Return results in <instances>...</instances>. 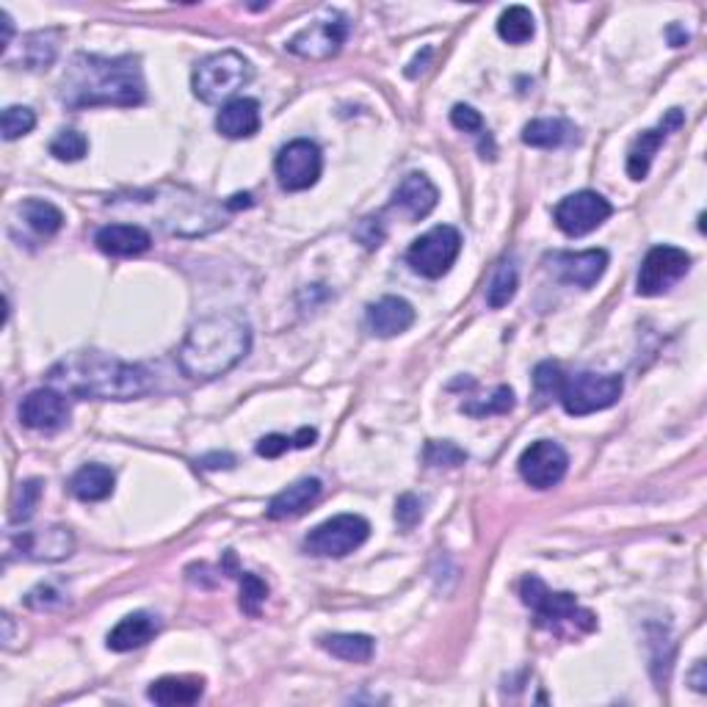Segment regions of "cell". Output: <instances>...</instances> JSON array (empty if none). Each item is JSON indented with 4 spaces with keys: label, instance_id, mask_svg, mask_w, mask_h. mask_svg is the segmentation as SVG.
<instances>
[{
    "label": "cell",
    "instance_id": "obj_1",
    "mask_svg": "<svg viewBox=\"0 0 707 707\" xmlns=\"http://www.w3.org/2000/svg\"><path fill=\"white\" fill-rule=\"evenodd\" d=\"M58 98L67 109H98V105L133 109V105H141L147 100L141 58H105L76 53L64 69Z\"/></svg>",
    "mask_w": 707,
    "mask_h": 707
},
{
    "label": "cell",
    "instance_id": "obj_2",
    "mask_svg": "<svg viewBox=\"0 0 707 707\" xmlns=\"http://www.w3.org/2000/svg\"><path fill=\"white\" fill-rule=\"evenodd\" d=\"M56 390L94 401H133L152 390V374L145 365L122 363L103 351H76L47 370Z\"/></svg>",
    "mask_w": 707,
    "mask_h": 707
},
{
    "label": "cell",
    "instance_id": "obj_3",
    "mask_svg": "<svg viewBox=\"0 0 707 707\" xmlns=\"http://www.w3.org/2000/svg\"><path fill=\"white\" fill-rule=\"evenodd\" d=\"M252 349V327L241 312H214L191 323L178 365L191 381H214L230 374Z\"/></svg>",
    "mask_w": 707,
    "mask_h": 707
},
{
    "label": "cell",
    "instance_id": "obj_4",
    "mask_svg": "<svg viewBox=\"0 0 707 707\" xmlns=\"http://www.w3.org/2000/svg\"><path fill=\"white\" fill-rule=\"evenodd\" d=\"M109 207H136L150 214V219L169 236L199 238L221 230L227 225V214H232L227 202H214L199 196L183 185H156V189L133 191L127 196H114Z\"/></svg>",
    "mask_w": 707,
    "mask_h": 707
},
{
    "label": "cell",
    "instance_id": "obj_5",
    "mask_svg": "<svg viewBox=\"0 0 707 707\" xmlns=\"http://www.w3.org/2000/svg\"><path fill=\"white\" fill-rule=\"evenodd\" d=\"M252 76L254 69L249 58H243L238 50H221L196 64L194 76H191V89L202 103L227 105L252 81Z\"/></svg>",
    "mask_w": 707,
    "mask_h": 707
},
{
    "label": "cell",
    "instance_id": "obj_6",
    "mask_svg": "<svg viewBox=\"0 0 707 707\" xmlns=\"http://www.w3.org/2000/svg\"><path fill=\"white\" fill-rule=\"evenodd\" d=\"M520 597L536 614V622L541 627H550V630H561V627H572V630H594L597 627V619H594L592 611L581 608L575 600V594L570 592H550L545 583L536 575L523 578L520 583Z\"/></svg>",
    "mask_w": 707,
    "mask_h": 707
},
{
    "label": "cell",
    "instance_id": "obj_7",
    "mask_svg": "<svg viewBox=\"0 0 707 707\" xmlns=\"http://www.w3.org/2000/svg\"><path fill=\"white\" fill-rule=\"evenodd\" d=\"M622 390H625V381H622L619 374H592V370H581V374L563 376L558 401H561L567 414L583 418V414H594L614 407L622 398Z\"/></svg>",
    "mask_w": 707,
    "mask_h": 707
},
{
    "label": "cell",
    "instance_id": "obj_8",
    "mask_svg": "<svg viewBox=\"0 0 707 707\" xmlns=\"http://www.w3.org/2000/svg\"><path fill=\"white\" fill-rule=\"evenodd\" d=\"M370 536V523L360 514H338L318 528H312L305 539V550L316 558H343L363 547Z\"/></svg>",
    "mask_w": 707,
    "mask_h": 707
},
{
    "label": "cell",
    "instance_id": "obj_9",
    "mask_svg": "<svg viewBox=\"0 0 707 707\" xmlns=\"http://www.w3.org/2000/svg\"><path fill=\"white\" fill-rule=\"evenodd\" d=\"M461 252V232L451 225H440L412 241L407 252V263L412 265L414 274L426 276V280H440L451 271Z\"/></svg>",
    "mask_w": 707,
    "mask_h": 707
},
{
    "label": "cell",
    "instance_id": "obj_10",
    "mask_svg": "<svg viewBox=\"0 0 707 707\" xmlns=\"http://www.w3.org/2000/svg\"><path fill=\"white\" fill-rule=\"evenodd\" d=\"M614 207L597 191H575V194L563 196L552 210V221L558 230L570 238H583L603 227L611 219Z\"/></svg>",
    "mask_w": 707,
    "mask_h": 707
},
{
    "label": "cell",
    "instance_id": "obj_11",
    "mask_svg": "<svg viewBox=\"0 0 707 707\" xmlns=\"http://www.w3.org/2000/svg\"><path fill=\"white\" fill-rule=\"evenodd\" d=\"M276 180L285 191H307L318 183L323 172L321 147L310 138H296L280 150L274 161Z\"/></svg>",
    "mask_w": 707,
    "mask_h": 707
},
{
    "label": "cell",
    "instance_id": "obj_12",
    "mask_svg": "<svg viewBox=\"0 0 707 707\" xmlns=\"http://www.w3.org/2000/svg\"><path fill=\"white\" fill-rule=\"evenodd\" d=\"M691 269V254L680 247H669V243H661V247H652L647 252L645 263H641L639 271V296H661L666 294L672 285H677Z\"/></svg>",
    "mask_w": 707,
    "mask_h": 707
},
{
    "label": "cell",
    "instance_id": "obj_13",
    "mask_svg": "<svg viewBox=\"0 0 707 707\" xmlns=\"http://www.w3.org/2000/svg\"><path fill=\"white\" fill-rule=\"evenodd\" d=\"M345 39H349V23H345L343 14L332 12L329 18L316 20L296 36H290L285 47L307 61H327V58L338 56Z\"/></svg>",
    "mask_w": 707,
    "mask_h": 707
},
{
    "label": "cell",
    "instance_id": "obj_14",
    "mask_svg": "<svg viewBox=\"0 0 707 707\" xmlns=\"http://www.w3.org/2000/svg\"><path fill=\"white\" fill-rule=\"evenodd\" d=\"M517 467L525 483H531L534 489H550L563 481V476L570 470V456L552 440H536L523 451Z\"/></svg>",
    "mask_w": 707,
    "mask_h": 707
},
{
    "label": "cell",
    "instance_id": "obj_15",
    "mask_svg": "<svg viewBox=\"0 0 707 707\" xmlns=\"http://www.w3.org/2000/svg\"><path fill=\"white\" fill-rule=\"evenodd\" d=\"M547 269L556 280L575 285V288H594L608 269L605 249H586V252H552L545 258Z\"/></svg>",
    "mask_w": 707,
    "mask_h": 707
},
{
    "label": "cell",
    "instance_id": "obj_16",
    "mask_svg": "<svg viewBox=\"0 0 707 707\" xmlns=\"http://www.w3.org/2000/svg\"><path fill=\"white\" fill-rule=\"evenodd\" d=\"M20 423L34 432H58L69 423L67 392L56 387H42L28 392L20 403Z\"/></svg>",
    "mask_w": 707,
    "mask_h": 707
},
{
    "label": "cell",
    "instance_id": "obj_17",
    "mask_svg": "<svg viewBox=\"0 0 707 707\" xmlns=\"http://www.w3.org/2000/svg\"><path fill=\"white\" fill-rule=\"evenodd\" d=\"M12 547L28 561H64L76 550V536L64 525L39 531H23L12 539Z\"/></svg>",
    "mask_w": 707,
    "mask_h": 707
},
{
    "label": "cell",
    "instance_id": "obj_18",
    "mask_svg": "<svg viewBox=\"0 0 707 707\" xmlns=\"http://www.w3.org/2000/svg\"><path fill=\"white\" fill-rule=\"evenodd\" d=\"M683 122H685L683 111L672 109V111H666V116L661 119V125L652 127V130L641 133V136L632 141L630 152H627V178L636 180V183L647 180V174H650V167H652V158L658 156V150H661V145L666 141L669 133L677 130V127H683Z\"/></svg>",
    "mask_w": 707,
    "mask_h": 707
},
{
    "label": "cell",
    "instance_id": "obj_19",
    "mask_svg": "<svg viewBox=\"0 0 707 707\" xmlns=\"http://www.w3.org/2000/svg\"><path fill=\"white\" fill-rule=\"evenodd\" d=\"M437 199H440L437 185H434L423 172H412L398 183L396 194H392V207H396L398 214H401L407 221H420V219H426L434 207H437Z\"/></svg>",
    "mask_w": 707,
    "mask_h": 707
},
{
    "label": "cell",
    "instance_id": "obj_20",
    "mask_svg": "<svg viewBox=\"0 0 707 707\" xmlns=\"http://www.w3.org/2000/svg\"><path fill=\"white\" fill-rule=\"evenodd\" d=\"M61 28H45L34 31V34H25L20 39L18 53H7L3 61L9 67L18 69H31V72H39V69H47L58 56V45H61Z\"/></svg>",
    "mask_w": 707,
    "mask_h": 707
},
{
    "label": "cell",
    "instance_id": "obj_21",
    "mask_svg": "<svg viewBox=\"0 0 707 707\" xmlns=\"http://www.w3.org/2000/svg\"><path fill=\"white\" fill-rule=\"evenodd\" d=\"M414 307L409 305L401 296H385V299L374 301L365 312V323H368L370 334L376 338H398V334L407 332L414 323Z\"/></svg>",
    "mask_w": 707,
    "mask_h": 707
},
{
    "label": "cell",
    "instance_id": "obj_22",
    "mask_svg": "<svg viewBox=\"0 0 707 707\" xmlns=\"http://www.w3.org/2000/svg\"><path fill=\"white\" fill-rule=\"evenodd\" d=\"M94 243L111 258H136L152 247V236L141 225H105L94 236Z\"/></svg>",
    "mask_w": 707,
    "mask_h": 707
},
{
    "label": "cell",
    "instance_id": "obj_23",
    "mask_svg": "<svg viewBox=\"0 0 707 707\" xmlns=\"http://www.w3.org/2000/svg\"><path fill=\"white\" fill-rule=\"evenodd\" d=\"M321 481L318 478H301V481L290 483L288 489H282L280 494H274L265 509L269 520H294L299 514H305L312 503L321 498Z\"/></svg>",
    "mask_w": 707,
    "mask_h": 707
},
{
    "label": "cell",
    "instance_id": "obj_24",
    "mask_svg": "<svg viewBox=\"0 0 707 707\" xmlns=\"http://www.w3.org/2000/svg\"><path fill=\"white\" fill-rule=\"evenodd\" d=\"M158 619L147 611H136V614H127L125 619H119V625L109 632V650L114 652H130L138 650V647L150 645L158 632Z\"/></svg>",
    "mask_w": 707,
    "mask_h": 707
},
{
    "label": "cell",
    "instance_id": "obj_25",
    "mask_svg": "<svg viewBox=\"0 0 707 707\" xmlns=\"http://www.w3.org/2000/svg\"><path fill=\"white\" fill-rule=\"evenodd\" d=\"M216 130L227 138H252L260 130V103L252 98H236L221 105Z\"/></svg>",
    "mask_w": 707,
    "mask_h": 707
},
{
    "label": "cell",
    "instance_id": "obj_26",
    "mask_svg": "<svg viewBox=\"0 0 707 707\" xmlns=\"http://www.w3.org/2000/svg\"><path fill=\"white\" fill-rule=\"evenodd\" d=\"M116 476L111 467L105 465H83L76 476L69 478V492L76 494L83 503H98L111 498L114 492Z\"/></svg>",
    "mask_w": 707,
    "mask_h": 707
},
{
    "label": "cell",
    "instance_id": "obj_27",
    "mask_svg": "<svg viewBox=\"0 0 707 707\" xmlns=\"http://www.w3.org/2000/svg\"><path fill=\"white\" fill-rule=\"evenodd\" d=\"M523 141L536 150H558L578 141V127L567 119H534L523 127Z\"/></svg>",
    "mask_w": 707,
    "mask_h": 707
},
{
    "label": "cell",
    "instance_id": "obj_28",
    "mask_svg": "<svg viewBox=\"0 0 707 707\" xmlns=\"http://www.w3.org/2000/svg\"><path fill=\"white\" fill-rule=\"evenodd\" d=\"M202 691H205V680L174 677V674H169V677L156 680V683L150 685V691H147V696H150L156 705L174 707V705H194V702H199Z\"/></svg>",
    "mask_w": 707,
    "mask_h": 707
},
{
    "label": "cell",
    "instance_id": "obj_29",
    "mask_svg": "<svg viewBox=\"0 0 707 707\" xmlns=\"http://www.w3.org/2000/svg\"><path fill=\"white\" fill-rule=\"evenodd\" d=\"M321 647L329 655L349 663H368L376 652L374 639L365 636V632H332V636H321Z\"/></svg>",
    "mask_w": 707,
    "mask_h": 707
},
{
    "label": "cell",
    "instance_id": "obj_30",
    "mask_svg": "<svg viewBox=\"0 0 707 707\" xmlns=\"http://www.w3.org/2000/svg\"><path fill=\"white\" fill-rule=\"evenodd\" d=\"M20 216H23L25 225L42 238L56 236L64 227V214L47 199H25L23 205H20Z\"/></svg>",
    "mask_w": 707,
    "mask_h": 707
},
{
    "label": "cell",
    "instance_id": "obj_31",
    "mask_svg": "<svg viewBox=\"0 0 707 707\" xmlns=\"http://www.w3.org/2000/svg\"><path fill=\"white\" fill-rule=\"evenodd\" d=\"M517 285H520L517 263H514L512 258L501 260V263H498V269H494L492 280H489L487 305L492 307V310H501V307H506L509 301L514 299V294H517Z\"/></svg>",
    "mask_w": 707,
    "mask_h": 707
},
{
    "label": "cell",
    "instance_id": "obj_32",
    "mask_svg": "<svg viewBox=\"0 0 707 707\" xmlns=\"http://www.w3.org/2000/svg\"><path fill=\"white\" fill-rule=\"evenodd\" d=\"M498 34H501V39L509 42V45H525V42L534 39L536 34L534 14L525 7H509L506 12L501 14V20H498Z\"/></svg>",
    "mask_w": 707,
    "mask_h": 707
},
{
    "label": "cell",
    "instance_id": "obj_33",
    "mask_svg": "<svg viewBox=\"0 0 707 707\" xmlns=\"http://www.w3.org/2000/svg\"><path fill=\"white\" fill-rule=\"evenodd\" d=\"M563 370L556 363H539L534 370V398L536 407H547L550 401H558V392L563 385Z\"/></svg>",
    "mask_w": 707,
    "mask_h": 707
},
{
    "label": "cell",
    "instance_id": "obj_34",
    "mask_svg": "<svg viewBox=\"0 0 707 707\" xmlns=\"http://www.w3.org/2000/svg\"><path fill=\"white\" fill-rule=\"evenodd\" d=\"M89 152V138L83 136L81 130H61L56 138L50 141V156L58 158V161H67V163H76L81 161V158H87Z\"/></svg>",
    "mask_w": 707,
    "mask_h": 707
},
{
    "label": "cell",
    "instance_id": "obj_35",
    "mask_svg": "<svg viewBox=\"0 0 707 707\" xmlns=\"http://www.w3.org/2000/svg\"><path fill=\"white\" fill-rule=\"evenodd\" d=\"M42 487H45V483H42L39 478H31V481L20 483L18 498H14V506H12V523L14 525L28 523V520L34 517L36 506H39V501H42Z\"/></svg>",
    "mask_w": 707,
    "mask_h": 707
},
{
    "label": "cell",
    "instance_id": "obj_36",
    "mask_svg": "<svg viewBox=\"0 0 707 707\" xmlns=\"http://www.w3.org/2000/svg\"><path fill=\"white\" fill-rule=\"evenodd\" d=\"M34 127H36V114L31 109H25V105H9V109L3 111V119H0V130H3V138H7V141L28 136Z\"/></svg>",
    "mask_w": 707,
    "mask_h": 707
},
{
    "label": "cell",
    "instance_id": "obj_37",
    "mask_svg": "<svg viewBox=\"0 0 707 707\" xmlns=\"http://www.w3.org/2000/svg\"><path fill=\"white\" fill-rule=\"evenodd\" d=\"M426 465L432 467H461L467 461V454L456 443H448V440H432L426 445V454H423Z\"/></svg>",
    "mask_w": 707,
    "mask_h": 707
},
{
    "label": "cell",
    "instance_id": "obj_38",
    "mask_svg": "<svg viewBox=\"0 0 707 707\" xmlns=\"http://www.w3.org/2000/svg\"><path fill=\"white\" fill-rule=\"evenodd\" d=\"M265 597H269V586L265 581H260L252 572H243L241 575V611L249 616H260V608H263Z\"/></svg>",
    "mask_w": 707,
    "mask_h": 707
},
{
    "label": "cell",
    "instance_id": "obj_39",
    "mask_svg": "<svg viewBox=\"0 0 707 707\" xmlns=\"http://www.w3.org/2000/svg\"><path fill=\"white\" fill-rule=\"evenodd\" d=\"M461 409H465L467 414H476V418H483V414H506L514 409V392L509 390V387H498L487 403H481V407H478V403H465Z\"/></svg>",
    "mask_w": 707,
    "mask_h": 707
},
{
    "label": "cell",
    "instance_id": "obj_40",
    "mask_svg": "<svg viewBox=\"0 0 707 707\" xmlns=\"http://www.w3.org/2000/svg\"><path fill=\"white\" fill-rule=\"evenodd\" d=\"M420 520H423V501L412 492L401 494L396 501V523L401 525L403 531H412Z\"/></svg>",
    "mask_w": 707,
    "mask_h": 707
},
{
    "label": "cell",
    "instance_id": "obj_41",
    "mask_svg": "<svg viewBox=\"0 0 707 707\" xmlns=\"http://www.w3.org/2000/svg\"><path fill=\"white\" fill-rule=\"evenodd\" d=\"M451 125L456 127V130H465V133H472V136H481L483 138V116L478 114L472 105H454V111H451Z\"/></svg>",
    "mask_w": 707,
    "mask_h": 707
},
{
    "label": "cell",
    "instance_id": "obj_42",
    "mask_svg": "<svg viewBox=\"0 0 707 707\" xmlns=\"http://www.w3.org/2000/svg\"><path fill=\"white\" fill-rule=\"evenodd\" d=\"M290 448H294V437H285V434H269V437H263L254 445L258 456H263V459H280Z\"/></svg>",
    "mask_w": 707,
    "mask_h": 707
},
{
    "label": "cell",
    "instance_id": "obj_43",
    "mask_svg": "<svg viewBox=\"0 0 707 707\" xmlns=\"http://www.w3.org/2000/svg\"><path fill=\"white\" fill-rule=\"evenodd\" d=\"M196 465L205 467V470H230V467H236V456L232 454H207V456H202Z\"/></svg>",
    "mask_w": 707,
    "mask_h": 707
},
{
    "label": "cell",
    "instance_id": "obj_44",
    "mask_svg": "<svg viewBox=\"0 0 707 707\" xmlns=\"http://www.w3.org/2000/svg\"><path fill=\"white\" fill-rule=\"evenodd\" d=\"M316 440H318L316 429L305 426L294 434V448H310V445H316Z\"/></svg>",
    "mask_w": 707,
    "mask_h": 707
},
{
    "label": "cell",
    "instance_id": "obj_45",
    "mask_svg": "<svg viewBox=\"0 0 707 707\" xmlns=\"http://www.w3.org/2000/svg\"><path fill=\"white\" fill-rule=\"evenodd\" d=\"M227 207H230L232 214H236V210H241V207H252V194L230 196V199H227Z\"/></svg>",
    "mask_w": 707,
    "mask_h": 707
},
{
    "label": "cell",
    "instance_id": "obj_46",
    "mask_svg": "<svg viewBox=\"0 0 707 707\" xmlns=\"http://www.w3.org/2000/svg\"><path fill=\"white\" fill-rule=\"evenodd\" d=\"M691 685H694L696 691H705L707 680H705V663H702V661H696L694 674H691Z\"/></svg>",
    "mask_w": 707,
    "mask_h": 707
},
{
    "label": "cell",
    "instance_id": "obj_47",
    "mask_svg": "<svg viewBox=\"0 0 707 707\" xmlns=\"http://www.w3.org/2000/svg\"><path fill=\"white\" fill-rule=\"evenodd\" d=\"M669 36H672V47H683L685 42H688V34H683L680 25H672V28H669Z\"/></svg>",
    "mask_w": 707,
    "mask_h": 707
}]
</instances>
